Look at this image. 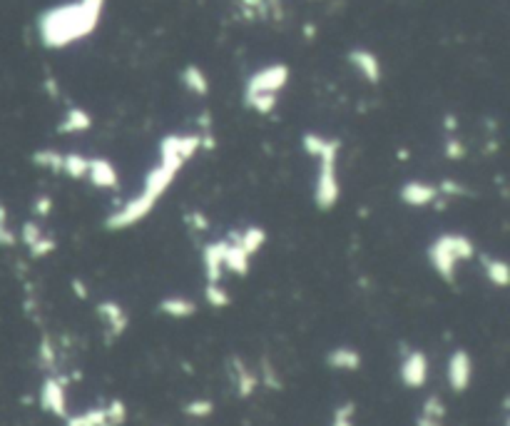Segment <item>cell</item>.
I'll return each mask as SVG.
<instances>
[{
	"label": "cell",
	"instance_id": "obj_37",
	"mask_svg": "<svg viewBox=\"0 0 510 426\" xmlns=\"http://www.w3.org/2000/svg\"><path fill=\"white\" fill-rule=\"evenodd\" d=\"M32 212H35L37 217H48L50 212H53V197H50V195H40L35 202H32Z\"/></svg>",
	"mask_w": 510,
	"mask_h": 426
},
{
	"label": "cell",
	"instance_id": "obj_8",
	"mask_svg": "<svg viewBox=\"0 0 510 426\" xmlns=\"http://www.w3.org/2000/svg\"><path fill=\"white\" fill-rule=\"evenodd\" d=\"M473 381V359L466 349H456L448 359V386L453 394H463Z\"/></svg>",
	"mask_w": 510,
	"mask_h": 426
},
{
	"label": "cell",
	"instance_id": "obj_18",
	"mask_svg": "<svg viewBox=\"0 0 510 426\" xmlns=\"http://www.w3.org/2000/svg\"><path fill=\"white\" fill-rule=\"evenodd\" d=\"M90 125H92V117L87 115V110H83V107H70V110L65 112L63 120H60L58 132H63V135H70V132H85V130H90Z\"/></svg>",
	"mask_w": 510,
	"mask_h": 426
},
{
	"label": "cell",
	"instance_id": "obj_21",
	"mask_svg": "<svg viewBox=\"0 0 510 426\" xmlns=\"http://www.w3.org/2000/svg\"><path fill=\"white\" fill-rule=\"evenodd\" d=\"M65 426H107L105 406H92L83 414H73L65 419Z\"/></svg>",
	"mask_w": 510,
	"mask_h": 426
},
{
	"label": "cell",
	"instance_id": "obj_23",
	"mask_svg": "<svg viewBox=\"0 0 510 426\" xmlns=\"http://www.w3.org/2000/svg\"><path fill=\"white\" fill-rule=\"evenodd\" d=\"M87 165H90V158H85V155L80 153H68L63 162V174H68V177L73 179H85L87 177Z\"/></svg>",
	"mask_w": 510,
	"mask_h": 426
},
{
	"label": "cell",
	"instance_id": "obj_3",
	"mask_svg": "<svg viewBox=\"0 0 510 426\" xmlns=\"http://www.w3.org/2000/svg\"><path fill=\"white\" fill-rule=\"evenodd\" d=\"M301 145H304V150L311 158L319 160V172H316L314 179V202L319 210L327 212L332 207H336L339 195H341V184H339L336 174V160L341 142L319 135V132H306L301 137Z\"/></svg>",
	"mask_w": 510,
	"mask_h": 426
},
{
	"label": "cell",
	"instance_id": "obj_20",
	"mask_svg": "<svg viewBox=\"0 0 510 426\" xmlns=\"http://www.w3.org/2000/svg\"><path fill=\"white\" fill-rule=\"evenodd\" d=\"M249 254L247 252H242V249L237 247L234 242H229L226 239V254H224V269H231L234 274H247V269H249Z\"/></svg>",
	"mask_w": 510,
	"mask_h": 426
},
{
	"label": "cell",
	"instance_id": "obj_11",
	"mask_svg": "<svg viewBox=\"0 0 510 426\" xmlns=\"http://www.w3.org/2000/svg\"><path fill=\"white\" fill-rule=\"evenodd\" d=\"M224 254H226V239H217V242L207 244L202 252V264H205L207 284H219L221 274H224Z\"/></svg>",
	"mask_w": 510,
	"mask_h": 426
},
{
	"label": "cell",
	"instance_id": "obj_22",
	"mask_svg": "<svg viewBox=\"0 0 510 426\" xmlns=\"http://www.w3.org/2000/svg\"><path fill=\"white\" fill-rule=\"evenodd\" d=\"M483 269H485V277H488L493 284H498V287H508L510 274H508V264H505L503 259H495V257H488V254H485Z\"/></svg>",
	"mask_w": 510,
	"mask_h": 426
},
{
	"label": "cell",
	"instance_id": "obj_16",
	"mask_svg": "<svg viewBox=\"0 0 510 426\" xmlns=\"http://www.w3.org/2000/svg\"><path fill=\"white\" fill-rule=\"evenodd\" d=\"M327 364L336 372H358L363 364L361 352L353 347H336L327 354Z\"/></svg>",
	"mask_w": 510,
	"mask_h": 426
},
{
	"label": "cell",
	"instance_id": "obj_17",
	"mask_svg": "<svg viewBox=\"0 0 510 426\" xmlns=\"http://www.w3.org/2000/svg\"><path fill=\"white\" fill-rule=\"evenodd\" d=\"M159 314L164 316H172V319H187L197 312V304L190 300V297H182V295H172V297H164L162 302L157 304Z\"/></svg>",
	"mask_w": 510,
	"mask_h": 426
},
{
	"label": "cell",
	"instance_id": "obj_19",
	"mask_svg": "<svg viewBox=\"0 0 510 426\" xmlns=\"http://www.w3.org/2000/svg\"><path fill=\"white\" fill-rule=\"evenodd\" d=\"M182 83L187 90H192L195 95H200V97H205L207 93H210V78L205 75V70L197 68V65H187V68L182 70Z\"/></svg>",
	"mask_w": 510,
	"mask_h": 426
},
{
	"label": "cell",
	"instance_id": "obj_28",
	"mask_svg": "<svg viewBox=\"0 0 510 426\" xmlns=\"http://www.w3.org/2000/svg\"><path fill=\"white\" fill-rule=\"evenodd\" d=\"M353 416H356V404L353 401H344L334 409L332 426H353Z\"/></svg>",
	"mask_w": 510,
	"mask_h": 426
},
{
	"label": "cell",
	"instance_id": "obj_32",
	"mask_svg": "<svg viewBox=\"0 0 510 426\" xmlns=\"http://www.w3.org/2000/svg\"><path fill=\"white\" fill-rule=\"evenodd\" d=\"M257 377H259V384L269 386V389H274V391H279V389H281V381H279V377H277V372H274V367H269V362H267V359H264V362H262V372H259Z\"/></svg>",
	"mask_w": 510,
	"mask_h": 426
},
{
	"label": "cell",
	"instance_id": "obj_29",
	"mask_svg": "<svg viewBox=\"0 0 510 426\" xmlns=\"http://www.w3.org/2000/svg\"><path fill=\"white\" fill-rule=\"evenodd\" d=\"M105 416L107 426H122L127 421V406L122 399H112L110 404H105Z\"/></svg>",
	"mask_w": 510,
	"mask_h": 426
},
{
	"label": "cell",
	"instance_id": "obj_35",
	"mask_svg": "<svg viewBox=\"0 0 510 426\" xmlns=\"http://www.w3.org/2000/svg\"><path fill=\"white\" fill-rule=\"evenodd\" d=\"M187 222H190L192 230H197V232L210 230V220H207V215L202 210H192L190 215H187Z\"/></svg>",
	"mask_w": 510,
	"mask_h": 426
},
{
	"label": "cell",
	"instance_id": "obj_10",
	"mask_svg": "<svg viewBox=\"0 0 510 426\" xmlns=\"http://www.w3.org/2000/svg\"><path fill=\"white\" fill-rule=\"evenodd\" d=\"M95 312H97V316L102 319V324H105V331L110 334L112 339H117V337H122V334H125L127 324H130V316H127V312L122 309V307L117 304V302H112V300L97 302Z\"/></svg>",
	"mask_w": 510,
	"mask_h": 426
},
{
	"label": "cell",
	"instance_id": "obj_42",
	"mask_svg": "<svg viewBox=\"0 0 510 426\" xmlns=\"http://www.w3.org/2000/svg\"><path fill=\"white\" fill-rule=\"evenodd\" d=\"M446 127H448V130H456V127H458V120H456V117H453V115H446Z\"/></svg>",
	"mask_w": 510,
	"mask_h": 426
},
{
	"label": "cell",
	"instance_id": "obj_5",
	"mask_svg": "<svg viewBox=\"0 0 510 426\" xmlns=\"http://www.w3.org/2000/svg\"><path fill=\"white\" fill-rule=\"evenodd\" d=\"M289 83V68L284 63H274L267 65V68L257 70L252 78L247 80V90H244V100L249 97H262V95H269V97H277L279 90Z\"/></svg>",
	"mask_w": 510,
	"mask_h": 426
},
{
	"label": "cell",
	"instance_id": "obj_12",
	"mask_svg": "<svg viewBox=\"0 0 510 426\" xmlns=\"http://www.w3.org/2000/svg\"><path fill=\"white\" fill-rule=\"evenodd\" d=\"M87 179L95 184L97 189H117L120 187V177H117L115 165L105 158H90Z\"/></svg>",
	"mask_w": 510,
	"mask_h": 426
},
{
	"label": "cell",
	"instance_id": "obj_38",
	"mask_svg": "<svg viewBox=\"0 0 510 426\" xmlns=\"http://www.w3.org/2000/svg\"><path fill=\"white\" fill-rule=\"evenodd\" d=\"M0 244H3V247H13V244H16V235H13L11 227H8V220L0 222Z\"/></svg>",
	"mask_w": 510,
	"mask_h": 426
},
{
	"label": "cell",
	"instance_id": "obj_13",
	"mask_svg": "<svg viewBox=\"0 0 510 426\" xmlns=\"http://www.w3.org/2000/svg\"><path fill=\"white\" fill-rule=\"evenodd\" d=\"M401 200L411 207H426L438 200V189L436 184L413 179V182H406L403 187H401Z\"/></svg>",
	"mask_w": 510,
	"mask_h": 426
},
{
	"label": "cell",
	"instance_id": "obj_6",
	"mask_svg": "<svg viewBox=\"0 0 510 426\" xmlns=\"http://www.w3.org/2000/svg\"><path fill=\"white\" fill-rule=\"evenodd\" d=\"M40 409L58 419H68V379L48 377L40 384Z\"/></svg>",
	"mask_w": 510,
	"mask_h": 426
},
{
	"label": "cell",
	"instance_id": "obj_33",
	"mask_svg": "<svg viewBox=\"0 0 510 426\" xmlns=\"http://www.w3.org/2000/svg\"><path fill=\"white\" fill-rule=\"evenodd\" d=\"M20 237H23V242H25V247L30 249L32 244L40 242L42 237H45V232H42V230H40V225H35V222H25V225H23Z\"/></svg>",
	"mask_w": 510,
	"mask_h": 426
},
{
	"label": "cell",
	"instance_id": "obj_4",
	"mask_svg": "<svg viewBox=\"0 0 510 426\" xmlns=\"http://www.w3.org/2000/svg\"><path fill=\"white\" fill-rule=\"evenodd\" d=\"M475 252L473 242L466 235H441L433 239V244L428 247V262L431 267L441 274L446 282H453L456 277V267L466 259H470Z\"/></svg>",
	"mask_w": 510,
	"mask_h": 426
},
{
	"label": "cell",
	"instance_id": "obj_1",
	"mask_svg": "<svg viewBox=\"0 0 510 426\" xmlns=\"http://www.w3.org/2000/svg\"><path fill=\"white\" fill-rule=\"evenodd\" d=\"M200 150H202L200 135L162 137V142H159V162L147 172L140 195L107 217L105 220L107 230L120 232V230H127V227L137 225V222H142L145 217L152 212V207L159 202V197L164 195V189L172 184V179L177 177L179 170L184 167V162L195 158Z\"/></svg>",
	"mask_w": 510,
	"mask_h": 426
},
{
	"label": "cell",
	"instance_id": "obj_31",
	"mask_svg": "<svg viewBox=\"0 0 510 426\" xmlns=\"http://www.w3.org/2000/svg\"><path fill=\"white\" fill-rule=\"evenodd\" d=\"M436 189H438V197H466L470 192L466 184L456 182V179H443Z\"/></svg>",
	"mask_w": 510,
	"mask_h": 426
},
{
	"label": "cell",
	"instance_id": "obj_14",
	"mask_svg": "<svg viewBox=\"0 0 510 426\" xmlns=\"http://www.w3.org/2000/svg\"><path fill=\"white\" fill-rule=\"evenodd\" d=\"M348 63L371 85L381 83V63L371 50H366V47H353V50H348Z\"/></svg>",
	"mask_w": 510,
	"mask_h": 426
},
{
	"label": "cell",
	"instance_id": "obj_41",
	"mask_svg": "<svg viewBox=\"0 0 510 426\" xmlns=\"http://www.w3.org/2000/svg\"><path fill=\"white\" fill-rule=\"evenodd\" d=\"M244 8H252V11H264L267 8V0H239Z\"/></svg>",
	"mask_w": 510,
	"mask_h": 426
},
{
	"label": "cell",
	"instance_id": "obj_24",
	"mask_svg": "<svg viewBox=\"0 0 510 426\" xmlns=\"http://www.w3.org/2000/svg\"><path fill=\"white\" fill-rule=\"evenodd\" d=\"M63 162H65V155L63 153H55V150H37L32 155V165L42 170H50V172H63Z\"/></svg>",
	"mask_w": 510,
	"mask_h": 426
},
{
	"label": "cell",
	"instance_id": "obj_9",
	"mask_svg": "<svg viewBox=\"0 0 510 426\" xmlns=\"http://www.w3.org/2000/svg\"><path fill=\"white\" fill-rule=\"evenodd\" d=\"M229 379H231V386H234L239 399H249L259 386L257 372H252V367H249L242 357L229 359Z\"/></svg>",
	"mask_w": 510,
	"mask_h": 426
},
{
	"label": "cell",
	"instance_id": "obj_40",
	"mask_svg": "<svg viewBox=\"0 0 510 426\" xmlns=\"http://www.w3.org/2000/svg\"><path fill=\"white\" fill-rule=\"evenodd\" d=\"M70 287H73V290H75V295H78L80 300H87V287H85V284H83V279H78V277H75L73 282H70Z\"/></svg>",
	"mask_w": 510,
	"mask_h": 426
},
{
	"label": "cell",
	"instance_id": "obj_36",
	"mask_svg": "<svg viewBox=\"0 0 510 426\" xmlns=\"http://www.w3.org/2000/svg\"><path fill=\"white\" fill-rule=\"evenodd\" d=\"M446 158L448 160H463L466 158V145H463L461 140H456V137H451V140L446 142Z\"/></svg>",
	"mask_w": 510,
	"mask_h": 426
},
{
	"label": "cell",
	"instance_id": "obj_26",
	"mask_svg": "<svg viewBox=\"0 0 510 426\" xmlns=\"http://www.w3.org/2000/svg\"><path fill=\"white\" fill-rule=\"evenodd\" d=\"M37 367L45 369V372H53L55 369V347L48 334H42L40 347H37Z\"/></svg>",
	"mask_w": 510,
	"mask_h": 426
},
{
	"label": "cell",
	"instance_id": "obj_27",
	"mask_svg": "<svg viewBox=\"0 0 510 426\" xmlns=\"http://www.w3.org/2000/svg\"><path fill=\"white\" fill-rule=\"evenodd\" d=\"M205 300H207V304H212L214 309H224V307H229L231 297H229V292L221 287V284H207Z\"/></svg>",
	"mask_w": 510,
	"mask_h": 426
},
{
	"label": "cell",
	"instance_id": "obj_34",
	"mask_svg": "<svg viewBox=\"0 0 510 426\" xmlns=\"http://www.w3.org/2000/svg\"><path fill=\"white\" fill-rule=\"evenodd\" d=\"M55 247H58V244H55L53 237L45 235V237H42V239H40V242L32 244V247H30V254H32V257H45V254L55 252Z\"/></svg>",
	"mask_w": 510,
	"mask_h": 426
},
{
	"label": "cell",
	"instance_id": "obj_7",
	"mask_svg": "<svg viewBox=\"0 0 510 426\" xmlns=\"http://www.w3.org/2000/svg\"><path fill=\"white\" fill-rule=\"evenodd\" d=\"M399 374L406 389H421L428 381V357L421 349H408L401 359Z\"/></svg>",
	"mask_w": 510,
	"mask_h": 426
},
{
	"label": "cell",
	"instance_id": "obj_39",
	"mask_svg": "<svg viewBox=\"0 0 510 426\" xmlns=\"http://www.w3.org/2000/svg\"><path fill=\"white\" fill-rule=\"evenodd\" d=\"M415 426H443V419H433V416L418 414L415 416Z\"/></svg>",
	"mask_w": 510,
	"mask_h": 426
},
{
	"label": "cell",
	"instance_id": "obj_30",
	"mask_svg": "<svg viewBox=\"0 0 510 426\" xmlns=\"http://www.w3.org/2000/svg\"><path fill=\"white\" fill-rule=\"evenodd\" d=\"M421 414L433 416V419H446V404H443V399L438 394H431V396H426V401H423Z\"/></svg>",
	"mask_w": 510,
	"mask_h": 426
},
{
	"label": "cell",
	"instance_id": "obj_25",
	"mask_svg": "<svg viewBox=\"0 0 510 426\" xmlns=\"http://www.w3.org/2000/svg\"><path fill=\"white\" fill-rule=\"evenodd\" d=\"M184 416H190V419H207V416L214 414V401L212 399H192L182 406Z\"/></svg>",
	"mask_w": 510,
	"mask_h": 426
},
{
	"label": "cell",
	"instance_id": "obj_2",
	"mask_svg": "<svg viewBox=\"0 0 510 426\" xmlns=\"http://www.w3.org/2000/svg\"><path fill=\"white\" fill-rule=\"evenodd\" d=\"M105 11V0H78L65 6L50 8L37 18V32L45 47H68L95 30Z\"/></svg>",
	"mask_w": 510,
	"mask_h": 426
},
{
	"label": "cell",
	"instance_id": "obj_15",
	"mask_svg": "<svg viewBox=\"0 0 510 426\" xmlns=\"http://www.w3.org/2000/svg\"><path fill=\"white\" fill-rule=\"evenodd\" d=\"M226 239L237 244V247L242 249V252H247L249 257H254V254L264 247V242H267V232H264L262 227H247L244 232H231Z\"/></svg>",
	"mask_w": 510,
	"mask_h": 426
}]
</instances>
